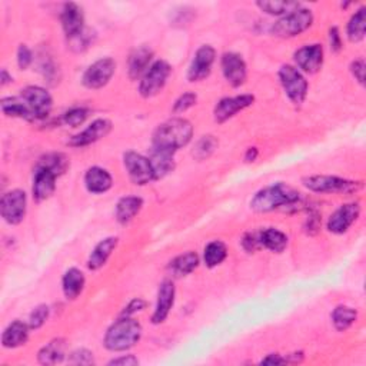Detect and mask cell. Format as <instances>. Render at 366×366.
Listing matches in <instances>:
<instances>
[{
  "label": "cell",
  "instance_id": "obj_11",
  "mask_svg": "<svg viewBox=\"0 0 366 366\" xmlns=\"http://www.w3.org/2000/svg\"><path fill=\"white\" fill-rule=\"evenodd\" d=\"M216 60V51L210 44H202L189 65L188 81L192 83L205 81L210 73Z\"/></svg>",
  "mask_w": 366,
  "mask_h": 366
},
{
  "label": "cell",
  "instance_id": "obj_3",
  "mask_svg": "<svg viewBox=\"0 0 366 366\" xmlns=\"http://www.w3.org/2000/svg\"><path fill=\"white\" fill-rule=\"evenodd\" d=\"M143 335V328L133 316H120L108 329L103 345L110 352H125L133 348Z\"/></svg>",
  "mask_w": 366,
  "mask_h": 366
},
{
  "label": "cell",
  "instance_id": "obj_8",
  "mask_svg": "<svg viewBox=\"0 0 366 366\" xmlns=\"http://www.w3.org/2000/svg\"><path fill=\"white\" fill-rule=\"evenodd\" d=\"M28 210L26 192L13 189L6 192L0 199V215L9 225H19L23 222Z\"/></svg>",
  "mask_w": 366,
  "mask_h": 366
},
{
  "label": "cell",
  "instance_id": "obj_44",
  "mask_svg": "<svg viewBox=\"0 0 366 366\" xmlns=\"http://www.w3.org/2000/svg\"><path fill=\"white\" fill-rule=\"evenodd\" d=\"M242 247L247 252L253 253L256 252L260 247V240H259V232H249L242 239Z\"/></svg>",
  "mask_w": 366,
  "mask_h": 366
},
{
  "label": "cell",
  "instance_id": "obj_49",
  "mask_svg": "<svg viewBox=\"0 0 366 366\" xmlns=\"http://www.w3.org/2000/svg\"><path fill=\"white\" fill-rule=\"evenodd\" d=\"M109 365H122V366H135L139 365V359L133 355H122L109 362Z\"/></svg>",
  "mask_w": 366,
  "mask_h": 366
},
{
  "label": "cell",
  "instance_id": "obj_38",
  "mask_svg": "<svg viewBox=\"0 0 366 366\" xmlns=\"http://www.w3.org/2000/svg\"><path fill=\"white\" fill-rule=\"evenodd\" d=\"M89 116V110L86 108H72L63 113L62 122L66 126L79 128L85 124V120Z\"/></svg>",
  "mask_w": 366,
  "mask_h": 366
},
{
  "label": "cell",
  "instance_id": "obj_25",
  "mask_svg": "<svg viewBox=\"0 0 366 366\" xmlns=\"http://www.w3.org/2000/svg\"><path fill=\"white\" fill-rule=\"evenodd\" d=\"M31 326L22 321H13L2 335V345L8 349H15L24 345L29 340Z\"/></svg>",
  "mask_w": 366,
  "mask_h": 366
},
{
  "label": "cell",
  "instance_id": "obj_42",
  "mask_svg": "<svg viewBox=\"0 0 366 366\" xmlns=\"http://www.w3.org/2000/svg\"><path fill=\"white\" fill-rule=\"evenodd\" d=\"M69 363L72 365H93L94 358L93 353L88 349H76L69 355Z\"/></svg>",
  "mask_w": 366,
  "mask_h": 366
},
{
  "label": "cell",
  "instance_id": "obj_2",
  "mask_svg": "<svg viewBox=\"0 0 366 366\" xmlns=\"http://www.w3.org/2000/svg\"><path fill=\"white\" fill-rule=\"evenodd\" d=\"M299 201L301 193L298 190L286 183L278 182L256 192L251 201V209L258 213H266L281 208L295 206Z\"/></svg>",
  "mask_w": 366,
  "mask_h": 366
},
{
  "label": "cell",
  "instance_id": "obj_50",
  "mask_svg": "<svg viewBox=\"0 0 366 366\" xmlns=\"http://www.w3.org/2000/svg\"><path fill=\"white\" fill-rule=\"evenodd\" d=\"M283 363H288V360L279 353H271L260 360V365H283Z\"/></svg>",
  "mask_w": 366,
  "mask_h": 366
},
{
  "label": "cell",
  "instance_id": "obj_45",
  "mask_svg": "<svg viewBox=\"0 0 366 366\" xmlns=\"http://www.w3.org/2000/svg\"><path fill=\"white\" fill-rule=\"evenodd\" d=\"M351 73H352V76L355 78V81L359 83V85H365V69H366V65H365V60L362 58L359 59H355L351 66Z\"/></svg>",
  "mask_w": 366,
  "mask_h": 366
},
{
  "label": "cell",
  "instance_id": "obj_34",
  "mask_svg": "<svg viewBox=\"0 0 366 366\" xmlns=\"http://www.w3.org/2000/svg\"><path fill=\"white\" fill-rule=\"evenodd\" d=\"M228 258V248L222 240H213L208 243L203 252V262L208 267H216L222 265Z\"/></svg>",
  "mask_w": 366,
  "mask_h": 366
},
{
  "label": "cell",
  "instance_id": "obj_22",
  "mask_svg": "<svg viewBox=\"0 0 366 366\" xmlns=\"http://www.w3.org/2000/svg\"><path fill=\"white\" fill-rule=\"evenodd\" d=\"M85 186L93 194H102L112 189L113 178L106 169L101 166H92L85 174Z\"/></svg>",
  "mask_w": 366,
  "mask_h": 366
},
{
  "label": "cell",
  "instance_id": "obj_32",
  "mask_svg": "<svg viewBox=\"0 0 366 366\" xmlns=\"http://www.w3.org/2000/svg\"><path fill=\"white\" fill-rule=\"evenodd\" d=\"M36 167H44L47 170H51L58 178L66 174V170L70 167V160L66 155L60 152H52L43 155L39 160Z\"/></svg>",
  "mask_w": 366,
  "mask_h": 366
},
{
  "label": "cell",
  "instance_id": "obj_51",
  "mask_svg": "<svg viewBox=\"0 0 366 366\" xmlns=\"http://www.w3.org/2000/svg\"><path fill=\"white\" fill-rule=\"evenodd\" d=\"M258 155H259V151L258 148H249L245 153V162L251 163V162H255L258 159Z\"/></svg>",
  "mask_w": 366,
  "mask_h": 366
},
{
  "label": "cell",
  "instance_id": "obj_19",
  "mask_svg": "<svg viewBox=\"0 0 366 366\" xmlns=\"http://www.w3.org/2000/svg\"><path fill=\"white\" fill-rule=\"evenodd\" d=\"M62 28L67 39L79 36L85 28V15L78 3H66L60 13Z\"/></svg>",
  "mask_w": 366,
  "mask_h": 366
},
{
  "label": "cell",
  "instance_id": "obj_41",
  "mask_svg": "<svg viewBox=\"0 0 366 366\" xmlns=\"http://www.w3.org/2000/svg\"><path fill=\"white\" fill-rule=\"evenodd\" d=\"M198 102V96L197 93H193V92H186L183 94H181L175 105H174V113L179 115V113H183L186 110H189L190 108H193L194 105H197Z\"/></svg>",
  "mask_w": 366,
  "mask_h": 366
},
{
  "label": "cell",
  "instance_id": "obj_37",
  "mask_svg": "<svg viewBox=\"0 0 366 366\" xmlns=\"http://www.w3.org/2000/svg\"><path fill=\"white\" fill-rule=\"evenodd\" d=\"M256 6L262 12L272 16H285L290 12L302 8V5L298 2H258Z\"/></svg>",
  "mask_w": 366,
  "mask_h": 366
},
{
  "label": "cell",
  "instance_id": "obj_20",
  "mask_svg": "<svg viewBox=\"0 0 366 366\" xmlns=\"http://www.w3.org/2000/svg\"><path fill=\"white\" fill-rule=\"evenodd\" d=\"M58 176L44 167H36L33 176V198L36 202L47 201L56 190Z\"/></svg>",
  "mask_w": 366,
  "mask_h": 366
},
{
  "label": "cell",
  "instance_id": "obj_29",
  "mask_svg": "<svg viewBox=\"0 0 366 366\" xmlns=\"http://www.w3.org/2000/svg\"><path fill=\"white\" fill-rule=\"evenodd\" d=\"M0 108H2L3 115L9 117H19L29 122L36 120L35 113L22 97H3L2 102H0Z\"/></svg>",
  "mask_w": 366,
  "mask_h": 366
},
{
  "label": "cell",
  "instance_id": "obj_27",
  "mask_svg": "<svg viewBox=\"0 0 366 366\" xmlns=\"http://www.w3.org/2000/svg\"><path fill=\"white\" fill-rule=\"evenodd\" d=\"M66 340L63 338H55L46 344L38 353V359L42 365L60 363L66 356Z\"/></svg>",
  "mask_w": 366,
  "mask_h": 366
},
{
  "label": "cell",
  "instance_id": "obj_24",
  "mask_svg": "<svg viewBox=\"0 0 366 366\" xmlns=\"http://www.w3.org/2000/svg\"><path fill=\"white\" fill-rule=\"evenodd\" d=\"M86 285L85 274L78 269V267H70L67 269L62 278V289L63 295L67 301H75L78 299Z\"/></svg>",
  "mask_w": 366,
  "mask_h": 366
},
{
  "label": "cell",
  "instance_id": "obj_35",
  "mask_svg": "<svg viewBox=\"0 0 366 366\" xmlns=\"http://www.w3.org/2000/svg\"><path fill=\"white\" fill-rule=\"evenodd\" d=\"M358 318V312L347 305H339L332 312V322L339 332L348 331Z\"/></svg>",
  "mask_w": 366,
  "mask_h": 366
},
{
  "label": "cell",
  "instance_id": "obj_4",
  "mask_svg": "<svg viewBox=\"0 0 366 366\" xmlns=\"http://www.w3.org/2000/svg\"><path fill=\"white\" fill-rule=\"evenodd\" d=\"M313 23V13L309 9L299 8L294 12H290L282 16L278 22H275L271 28V33L275 38L290 39L297 38L306 32Z\"/></svg>",
  "mask_w": 366,
  "mask_h": 366
},
{
  "label": "cell",
  "instance_id": "obj_16",
  "mask_svg": "<svg viewBox=\"0 0 366 366\" xmlns=\"http://www.w3.org/2000/svg\"><path fill=\"white\" fill-rule=\"evenodd\" d=\"M110 131H112L110 120L103 119V117L96 119L86 129H83L78 135L70 138L67 144L72 146V148H85V146L93 144L96 142H99L101 139L106 138L110 133Z\"/></svg>",
  "mask_w": 366,
  "mask_h": 366
},
{
  "label": "cell",
  "instance_id": "obj_48",
  "mask_svg": "<svg viewBox=\"0 0 366 366\" xmlns=\"http://www.w3.org/2000/svg\"><path fill=\"white\" fill-rule=\"evenodd\" d=\"M144 308H146V302L143 299H140V298H135L126 305L125 310L122 312V316H133L135 313L143 310Z\"/></svg>",
  "mask_w": 366,
  "mask_h": 366
},
{
  "label": "cell",
  "instance_id": "obj_23",
  "mask_svg": "<svg viewBox=\"0 0 366 366\" xmlns=\"http://www.w3.org/2000/svg\"><path fill=\"white\" fill-rule=\"evenodd\" d=\"M119 239L116 236H109L101 240L97 245L93 248L89 259H88V267L90 271H99L101 267L106 265L115 249L117 248Z\"/></svg>",
  "mask_w": 366,
  "mask_h": 366
},
{
  "label": "cell",
  "instance_id": "obj_40",
  "mask_svg": "<svg viewBox=\"0 0 366 366\" xmlns=\"http://www.w3.org/2000/svg\"><path fill=\"white\" fill-rule=\"evenodd\" d=\"M93 38L94 35L89 29H85L79 36L69 39V46L72 51H75V52H85L86 49L93 43Z\"/></svg>",
  "mask_w": 366,
  "mask_h": 366
},
{
  "label": "cell",
  "instance_id": "obj_17",
  "mask_svg": "<svg viewBox=\"0 0 366 366\" xmlns=\"http://www.w3.org/2000/svg\"><path fill=\"white\" fill-rule=\"evenodd\" d=\"M360 215V205L359 203H345L338 208L331 217L328 219V231L335 235L347 233L351 226L358 221Z\"/></svg>",
  "mask_w": 366,
  "mask_h": 366
},
{
  "label": "cell",
  "instance_id": "obj_21",
  "mask_svg": "<svg viewBox=\"0 0 366 366\" xmlns=\"http://www.w3.org/2000/svg\"><path fill=\"white\" fill-rule=\"evenodd\" d=\"M153 59V51L148 46H140L136 47L135 51L131 53L128 60V73L132 81L140 79L146 70L152 66Z\"/></svg>",
  "mask_w": 366,
  "mask_h": 366
},
{
  "label": "cell",
  "instance_id": "obj_33",
  "mask_svg": "<svg viewBox=\"0 0 366 366\" xmlns=\"http://www.w3.org/2000/svg\"><path fill=\"white\" fill-rule=\"evenodd\" d=\"M365 33H366V8L362 6L349 19L347 26V35L351 42L359 43L365 39Z\"/></svg>",
  "mask_w": 366,
  "mask_h": 366
},
{
  "label": "cell",
  "instance_id": "obj_18",
  "mask_svg": "<svg viewBox=\"0 0 366 366\" xmlns=\"http://www.w3.org/2000/svg\"><path fill=\"white\" fill-rule=\"evenodd\" d=\"M175 298H176V288L172 281H163L159 286L158 290V299H156V306L152 315V324L153 325H160L163 324L167 316L172 310L175 305Z\"/></svg>",
  "mask_w": 366,
  "mask_h": 366
},
{
  "label": "cell",
  "instance_id": "obj_30",
  "mask_svg": "<svg viewBox=\"0 0 366 366\" xmlns=\"http://www.w3.org/2000/svg\"><path fill=\"white\" fill-rule=\"evenodd\" d=\"M149 159H151V163L153 166L155 181L162 179L166 175H169L170 172H174V169L176 166L175 159H174V153H169V152L152 149Z\"/></svg>",
  "mask_w": 366,
  "mask_h": 366
},
{
  "label": "cell",
  "instance_id": "obj_15",
  "mask_svg": "<svg viewBox=\"0 0 366 366\" xmlns=\"http://www.w3.org/2000/svg\"><path fill=\"white\" fill-rule=\"evenodd\" d=\"M221 67L224 78L232 88H240L245 85L248 79V66L247 62L239 53L226 52L222 55Z\"/></svg>",
  "mask_w": 366,
  "mask_h": 366
},
{
  "label": "cell",
  "instance_id": "obj_7",
  "mask_svg": "<svg viewBox=\"0 0 366 366\" xmlns=\"http://www.w3.org/2000/svg\"><path fill=\"white\" fill-rule=\"evenodd\" d=\"M172 73V66L166 60H155L152 66L146 70L144 75L140 78L139 82V93L144 99L159 94L167 83V79Z\"/></svg>",
  "mask_w": 366,
  "mask_h": 366
},
{
  "label": "cell",
  "instance_id": "obj_52",
  "mask_svg": "<svg viewBox=\"0 0 366 366\" xmlns=\"http://www.w3.org/2000/svg\"><path fill=\"white\" fill-rule=\"evenodd\" d=\"M12 82H13L12 75H9V72L6 69H2V73H0V83H2V86H6Z\"/></svg>",
  "mask_w": 366,
  "mask_h": 366
},
{
  "label": "cell",
  "instance_id": "obj_36",
  "mask_svg": "<svg viewBox=\"0 0 366 366\" xmlns=\"http://www.w3.org/2000/svg\"><path fill=\"white\" fill-rule=\"evenodd\" d=\"M217 139L212 135H205L202 136L193 146L192 155L194 159L198 160H205L213 155V152L217 149Z\"/></svg>",
  "mask_w": 366,
  "mask_h": 366
},
{
  "label": "cell",
  "instance_id": "obj_9",
  "mask_svg": "<svg viewBox=\"0 0 366 366\" xmlns=\"http://www.w3.org/2000/svg\"><path fill=\"white\" fill-rule=\"evenodd\" d=\"M124 165L129 175V179L135 185L143 186V185H148L149 182L155 181L153 166L149 158H146L138 152L129 151V152H125L124 155Z\"/></svg>",
  "mask_w": 366,
  "mask_h": 366
},
{
  "label": "cell",
  "instance_id": "obj_5",
  "mask_svg": "<svg viewBox=\"0 0 366 366\" xmlns=\"http://www.w3.org/2000/svg\"><path fill=\"white\" fill-rule=\"evenodd\" d=\"M303 186L315 193H336V194H351L356 193L363 188V182L351 181L339 176L329 175H313L303 181Z\"/></svg>",
  "mask_w": 366,
  "mask_h": 366
},
{
  "label": "cell",
  "instance_id": "obj_26",
  "mask_svg": "<svg viewBox=\"0 0 366 366\" xmlns=\"http://www.w3.org/2000/svg\"><path fill=\"white\" fill-rule=\"evenodd\" d=\"M143 208V199L140 197H125L116 203L115 215L120 225H128L139 215Z\"/></svg>",
  "mask_w": 366,
  "mask_h": 366
},
{
  "label": "cell",
  "instance_id": "obj_47",
  "mask_svg": "<svg viewBox=\"0 0 366 366\" xmlns=\"http://www.w3.org/2000/svg\"><path fill=\"white\" fill-rule=\"evenodd\" d=\"M329 43H331V49H332V52L338 53L342 51V36H340V32L336 26L331 28L329 29Z\"/></svg>",
  "mask_w": 366,
  "mask_h": 366
},
{
  "label": "cell",
  "instance_id": "obj_6",
  "mask_svg": "<svg viewBox=\"0 0 366 366\" xmlns=\"http://www.w3.org/2000/svg\"><path fill=\"white\" fill-rule=\"evenodd\" d=\"M279 81L288 99L295 106H301L305 102L309 90L303 73L297 66L283 65L279 69Z\"/></svg>",
  "mask_w": 366,
  "mask_h": 366
},
{
  "label": "cell",
  "instance_id": "obj_46",
  "mask_svg": "<svg viewBox=\"0 0 366 366\" xmlns=\"http://www.w3.org/2000/svg\"><path fill=\"white\" fill-rule=\"evenodd\" d=\"M321 225H322V219H321V215L319 213H310V216L306 219V222H305V232L308 235H316L319 232L321 229Z\"/></svg>",
  "mask_w": 366,
  "mask_h": 366
},
{
  "label": "cell",
  "instance_id": "obj_43",
  "mask_svg": "<svg viewBox=\"0 0 366 366\" xmlns=\"http://www.w3.org/2000/svg\"><path fill=\"white\" fill-rule=\"evenodd\" d=\"M33 62L32 51L26 44H20L17 49V65L22 70H26Z\"/></svg>",
  "mask_w": 366,
  "mask_h": 366
},
{
  "label": "cell",
  "instance_id": "obj_31",
  "mask_svg": "<svg viewBox=\"0 0 366 366\" xmlns=\"http://www.w3.org/2000/svg\"><path fill=\"white\" fill-rule=\"evenodd\" d=\"M199 256L197 252H186L176 256L169 265V269L175 276H188L199 266Z\"/></svg>",
  "mask_w": 366,
  "mask_h": 366
},
{
  "label": "cell",
  "instance_id": "obj_28",
  "mask_svg": "<svg viewBox=\"0 0 366 366\" xmlns=\"http://www.w3.org/2000/svg\"><path fill=\"white\" fill-rule=\"evenodd\" d=\"M259 240L262 248L274 253H282L288 248L289 243V238L286 236V233L275 228H267L265 231H260Z\"/></svg>",
  "mask_w": 366,
  "mask_h": 366
},
{
  "label": "cell",
  "instance_id": "obj_12",
  "mask_svg": "<svg viewBox=\"0 0 366 366\" xmlns=\"http://www.w3.org/2000/svg\"><path fill=\"white\" fill-rule=\"evenodd\" d=\"M253 102H255V96L248 93L224 97V99L216 103L213 109V117L217 124H225V122L235 117L239 112L251 108Z\"/></svg>",
  "mask_w": 366,
  "mask_h": 366
},
{
  "label": "cell",
  "instance_id": "obj_14",
  "mask_svg": "<svg viewBox=\"0 0 366 366\" xmlns=\"http://www.w3.org/2000/svg\"><path fill=\"white\" fill-rule=\"evenodd\" d=\"M20 97L32 109V112L36 116V120L46 119L49 115H51V110L53 108V99H52V94L49 93L44 88L28 86V88L22 89Z\"/></svg>",
  "mask_w": 366,
  "mask_h": 366
},
{
  "label": "cell",
  "instance_id": "obj_39",
  "mask_svg": "<svg viewBox=\"0 0 366 366\" xmlns=\"http://www.w3.org/2000/svg\"><path fill=\"white\" fill-rule=\"evenodd\" d=\"M49 315H51V309H49L47 305H39L36 306L31 316H29V326L31 329L36 331V329H40L46 321L49 319Z\"/></svg>",
  "mask_w": 366,
  "mask_h": 366
},
{
  "label": "cell",
  "instance_id": "obj_1",
  "mask_svg": "<svg viewBox=\"0 0 366 366\" xmlns=\"http://www.w3.org/2000/svg\"><path fill=\"white\" fill-rule=\"evenodd\" d=\"M193 138V125L185 117H172L159 125L153 133L152 149L176 153Z\"/></svg>",
  "mask_w": 366,
  "mask_h": 366
},
{
  "label": "cell",
  "instance_id": "obj_10",
  "mask_svg": "<svg viewBox=\"0 0 366 366\" xmlns=\"http://www.w3.org/2000/svg\"><path fill=\"white\" fill-rule=\"evenodd\" d=\"M116 72V62L112 58H102L92 63L83 73L82 83L85 88L96 90L105 88Z\"/></svg>",
  "mask_w": 366,
  "mask_h": 366
},
{
  "label": "cell",
  "instance_id": "obj_13",
  "mask_svg": "<svg viewBox=\"0 0 366 366\" xmlns=\"http://www.w3.org/2000/svg\"><path fill=\"white\" fill-rule=\"evenodd\" d=\"M324 59H325L324 46L319 43L302 46L294 53V60L297 63V67L302 73H309V75H315V73H318L322 69Z\"/></svg>",
  "mask_w": 366,
  "mask_h": 366
}]
</instances>
